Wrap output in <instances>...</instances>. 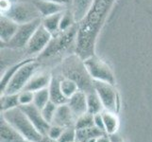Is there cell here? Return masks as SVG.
Here are the masks:
<instances>
[{"label": "cell", "instance_id": "cell-13", "mask_svg": "<svg viewBox=\"0 0 152 142\" xmlns=\"http://www.w3.org/2000/svg\"><path fill=\"white\" fill-rule=\"evenodd\" d=\"M0 142H28L18 131L1 117Z\"/></svg>", "mask_w": 152, "mask_h": 142}, {"label": "cell", "instance_id": "cell-18", "mask_svg": "<svg viewBox=\"0 0 152 142\" xmlns=\"http://www.w3.org/2000/svg\"><path fill=\"white\" fill-rule=\"evenodd\" d=\"M101 115H102L104 128H105V132H106V134L109 135L116 134L119 129V125H120L119 118H118L117 114L114 112L104 110V111L101 113Z\"/></svg>", "mask_w": 152, "mask_h": 142}, {"label": "cell", "instance_id": "cell-7", "mask_svg": "<svg viewBox=\"0 0 152 142\" xmlns=\"http://www.w3.org/2000/svg\"><path fill=\"white\" fill-rule=\"evenodd\" d=\"M93 85L94 89L103 104L104 109L107 111L117 113L120 105V99L115 85L99 81H94Z\"/></svg>", "mask_w": 152, "mask_h": 142}, {"label": "cell", "instance_id": "cell-3", "mask_svg": "<svg viewBox=\"0 0 152 142\" xmlns=\"http://www.w3.org/2000/svg\"><path fill=\"white\" fill-rule=\"evenodd\" d=\"M1 117L16 129L28 142H39L44 136L35 128L20 106L3 112Z\"/></svg>", "mask_w": 152, "mask_h": 142}, {"label": "cell", "instance_id": "cell-34", "mask_svg": "<svg viewBox=\"0 0 152 142\" xmlns=\"http://www.w3.org/2000/svg\"><path fill=\"white\" fill-rule=\"evenodd\" d=\"M110 139H111V142H125L124 139L117 133L113 135H110Z\"/></svg>", "mask_w": 152, "mask_h": 142}, {"label": "cell", "instance_id": "cell-2", "mask_svg": "<svg viewBox=\"0 0 152 142\" xmlns=\"http://www.w3.org/2000/svg\"><path fill=\"white\" fill-rule=\"evenodd\" d=\"M61 73L62 77H66L75 81L80 89L86 93L94 91V81L89 75V73L85 67L83 59L77 55H71L67 57L61 65Z\"/></svg>", "mask_w": 152, "mask_h": 142}, {"label": "cell", "instance_id": "cell-23", "mask_svg": "<svg viewBox=\"0 0 152 142\" xmlns=\"http://www.w3.org/2000/svg\"><path fill=\"white\" fill-rule=\"evenodd\" d=\"M61 88L67 99L71 98L73 95H75L78 90H80V86L75 81L66 77L61 78Z\"/></svg>", "mask_w": 152, "mask_h": 142}, {"label": "cell", "instance_id": "cell-36", "mask_svg": "<svg viewBox=\"0 0 152 142\" xmlns=\"http://www.w3.org/2000/svg\"><path fill=\"white\" fill-rule=\"evenodd\" d=\"M39 142H58V140L52 139V138H50L49 136H48V135H44Z\"/></svg>", "mask_w": 152, "mask_h": 142}, {"label": "cell", "instance_id": "cell-20", "mask_svg": "<svg viewBox=\"0 0 152 142\" xmlns=\"http://www.w3.org/2000/svg\"><path fill=\"white\" fill-rule=\"evenodd\" d=\"M104 110L103 104L98 95L96 93L95 89L94 91L87 93V112L95 116L96 114L102 113Z\"/></svg>", "mask_w": 152, "mask_h": 142}, {"label": "cell", "instance_id": "cell-26", "mask_svg": "<svg viewBox=\"0 0 152 142\" xmlns=\"http://www.w3.org/2000/svg\"><path fill=\"white\" fill-rule=\"evenodd\" d=\"M49 102H50V95H49L48 87L34 92L33 104L36 107H38L40 110L43 109Z\"/></svg>", "mask_w": 152, "mask_h": 142}, {"label": "cell", "instance_id": "cell-1", "mask_svg": "<svg viewBox=\"0 0 152 142\" xmlns=\"http://www.w3.org/2000/svg\"><path fill=\"white\" fill-rule=\"evenodd\" d=\"M116 0H94L85 17L78 23L76 54L86 59L95 54L98 34Z\"/></svg>", "mask_w": 152, "mask_h": 142}, {"label": "cell", "instance_id": "cell-17", "mask_svg": "<svg viewBox=\"0 0 152 142\" xmlns=\"http://www.w3.org/2000/svg\"><path fill=\"white\" fill-rule=\"evenodd\" d=\"M50 101L57 105L67 103L68 99L64 97L61 88V78L58 76H52L51 82L48 86Z\"/></svg>", "mask_w": 152, "mask_h": 142}, {"label": "cell", "instance_id": "cell-30", "mask_svg": "<svg viewBox=\"0 0 152 142\" xmlns=\"http://www.w3.org/2000/svg\"><path fill=\"white\" fill-rule=\"evenodd\" d=\"M18 99L20 106H24V105H28L33 103L34 101V92L29 91L28 89H23L22 91L18 93Z\"/></svg>", "mask_w": 152, "mask_h": 142}, {"label": "cell", "instance_id": "cell-35", "mask_svg": "<svg viewBox=\"0 0 152 142\" xmlns=\"http://www.w3.org/2000/svg\"><path fill=\"white\" fill-rule=\"evenodd\" d=\"M49 1L55 2V3L61 4V5H64V6H65V7H70L71 3H72V0H49Z\"/></svg>", "mask_w": 152, "mask_h": 142}, {"label": "cell", "instance_id": "cell-32", "mask_svg": "<svg viewBox=\"0 0 152 142\" xmlns=\"http://www.w3.org/2000/svg\"><path fill=\"white\" fill-rule=\"evenodd\" d=\"M94 119H95V126L97 127L98 129L102 130L103 132H105V128H104V122H103V118H102V115L100 114H96L94 116ZM106 133V132H105Z\"/></svg>", "mask_w": 152, "mask_h": 142}, {"label": "cell", "instance_id": "cell-31", "mask_svg": "<svg viewBox=\"0 0 152 142\" xmlns=\"http://www.w3.org/2000/svg\"><path fill=\"white\" fill-rule=\"evenodd\" d=\"M64 127H61V126H58L55 124H51L48 131L46 135L49 136V138L52 139L58 140L60 138V136L61 135L62 132H64Z\"/></svg>", "mask_w": 152, "mask_h": 142}, {"label": "cell", "instance_id": "cell-16", "mask_svg": "<svg viewBox=\"0 0 152 142\" xmlns=\"http://www.w3.org/2000/svg\"><path fill=\"white\" fill-rule=\"evenodd\" d=\"M51 78L48 73L45 72H36L35 74L31 77L29 82H28V85H26L25 89H28L29 91L36 92L38 90L44 88H48L49 86V83L51 82Z\"/></svg>", "mask_w": 152, "mask_h": 142}, {"label": "cell", "instance_id": "cell-19", "mask_svg": "<svg viewBox=\"0 0 152 142\" xmlns=\"http://www.w3.org/2000/svg\"><path fill=\"white\" fill-rule=\"evenodd\" d=\"M94 0H72L70 10L73 14L75 15V18L77 23L85 17L89 9L91 8Z\"/></svg>", "mask_w": 152, "mask_h": 142}, {"label": "cell", "instance_id": "cell-22", "mask_svg": "<svg viewBox=\"0 0 152 142\" xmlns=\"http://www.w3.org/2000/svg\"><path fill=\"white\" fill-rule=\"evenodd\" d=\"M106 133L102 130L98 129L96 126H93L90 128L77 130V140L80 142H90L91 140L95 139L98 136H101Z\"/></svg>", "mask_w": 152, "mask_h": 142}, {"label": "cell", "instance_id": "cell-11", "mask_svg": "<svg viewBox=\"0 0 152 142\" xmlns=\"http://www.w3.org/2000/svg\"><path fill=\"white\" fill-rule=\"evenodd\" d=\"M76 119V117L71 111L70 107L68 106V104L64 103L58 105L53 121L51 124H55L64 128L72 127V126H75Z\"/></svg>", "mask_w": 152, "mask_h": 142}, {"label": "cell", "instance_id": "cell-29", "mask_svg": "<svg viewBox=\"0 0 152 142\" xmlns=\"http://www.w3.org/2000/svg\"><path fill=\"white\" fill-rule=\"evenodd\" d=\"M75 140H77V130L75 126H72L64 128L60 138L58 139V142H73Z\"/></svg>", "mask_w": 152, "mask_h": 142}, {"label": "cell", "instance_id": "cell-4", "mask_svg": "<svg viewBox=\"0 0 152 142\" xmlns=\"http://www.w3.org/2000/svg\"><path fill=\"white\" fill-rule=\"evenodd\" d=\"M78 31V23L65 31H60L59 33L53 35L48 47L44 50L39 59H46L55 56H59L65 52L69 47L77 42Z\"/></svg>", "mask_w": 152, "mask_h": 142}, {"label": "cell", "instance_id": "cell-6", "mask_svg": "<svg viewBox=\"0 0 152 142\" xmlns=\"http://www.w3.org/2000/svg\"><path fill=\"white\" fill-rule=\"evenodd\" d=\"M86 69L93 81H99L115 85V76L106 62L96 55H92L83 60Z\"/></svg>", "mask_w": 152, "mask_h": 142}, {"label": "cell", "instance_id": "cell-25", "mask_svg": "<svg viewBox=\"0 0 152 142\" xmlns=\"http://www.w3.org/2000/svg\"><path fill=\"white\" fill-rule=\"evenodd\" d=\"M76 24H77V22L75 18V15L72 13V10H70V8L66 9L61 15L60 31H65L67 29H69Z\"/></svg>", "mask_w": 152, "mask_h": 142}, {"label": "cell", "instance_id": "cell-38", "mask_svg": "<svg viewBox=\"0 0 152 142\" xmlns=\"http://www.w3.org/2000/svg\"><path fill=\"white\" fill-rule=\"evenodd\" d=\"M73 142H80V141H78V140H75V141H73Z\"/></svg>", "mask_w": 152, "mask_h": 142}, {"label": "cell", "instance_id": "cell-27", "mask_svg": "<svg viewBox=\"0 0 152 142\" xmlns=\"http://www.w3.org/2000/svg\"><path fill=\"white\" fill-rule=\"evenodd\" d=\"M95 126V119H94V115L90 113H85L81 116H80L76 119L75 123V128L76 130H80V129H86Z\"/></svg>", "mask_w": 152, "mask_h": 142}, {"label": "cell", "instance_id": "cell-28", "mask_svg": "<svg viewBox=\"0 0 152 142\" xmlns=\"http://www.w3.org/2000/svg\"><path fill=\"white\" fill-rule=\"evenodd\" d=\"M57 107H58V105L50 101L43 109L41 110L42 114H43V117L45 118V119L46 120V121H48V123H50V124L52 123V121H53V118H54Z\"/></svg>", "mask_w": 152, "mask_h": 142}, {"label": "cell", "instance_id": "cell-10", "mask_svg": "<svg viewBox=\"0 0 152 142\" xmlns=\"http://www.w3.org/2000/svg\"><path fill=\"white\" fill-rule=\"evenodd\" d=\"M20 107L24 111V113L28 116V118L35 126V128L43 135H46L51 124L45 119L41 110L38 107H36L33 103L28 105H24V106H20Z\"/></svg>", "mask_w": 152, "mask_h": 142}, {"label": "cell", "instance_id": "cell-5", "mask_svg": "<svg viewBox=\"0 0 152 142\" xmlns=\"http://www.w3.org/2000/svg\"><path fill=\"white\" fill-rule=\"evenodd\" d=\"M4 15L12 19L19 25L29 23L42 18L33 0H21L13 2L8 13Z\"/></svg>", "mask_w": 152, "mask_h": 142}, {"label": "cell", "instance_id": "cell-21", "mask_svg": "<svg viewBox=\"0 0 152 142\" xmlns=\"http://www.w3.org/2000/svg\"><path fill=\"white\" fill-rule=\"evenodd\" d=\"M64 12L58 13L55 14L49 15V16L42 18V25H43L52 35H55L60 32V24H61V15Z\"/></svg>", "mask_w": 152, "mask_h": 142}, {"label": "cell", "instance_id": "cell-12", "mask_svg": "<svg viewBox=\"0 0 152 142\" xmlns=\"http://www.w3.org/2000/svg\"><path fill=\"white\" fill-rule=\"evenodd\" d=\"M67 104L76 118L87 113V93L82 90H78L75 95L68 99Z\"/></svg>", "mask_w": 152, "mask_h": 142}, {"label": "cell", "instance_id": "cell-15", "mask_svg": "<svg viewBox=\"0 0 152 142\" xmlns=\"http://www.w3.org/2000/svg\"><path fill=\"white\" fill-rule=\"evenodd\" d=\"M33 2L36 8L38 9L42 18L58 13H61L66 9H68V7H65L64 5L52 2L49 1V0H33Z\"/></svg>", "mask_w": 152, "mask_h": 142}, {"label": "cell", "instance_id": "cell-9", "mask_svg": "<svg viewBox=\"0 0 152 142\" xmlns=\"http://www.w3.org/2000/svg\"><path fill=\"white\" fill-rule=\"evenodd\" d=\"M52 37H53V35L41 23L37 29L35 30L33 35L31 36L28 44L25 49L26 52L29 55V57L41 55L44 52V50L48 47Z\"/></svg>", "mask_w": 152, "mask_h": 142}, {"label": "cell", "instance_id": "cell-33", "mask_svg": "<svg viewBox=\"0 0 152 142\" xmlns=\"http://www.w3.org/2000/svg\"><path fill=\"white\" fill-rule=\"evenodd\" d=\"M90 142H111V139H110V135L105 134L101 136H98V138L91 140Z\"/></svg>", "mask_w": 152, "mask_h": 142}, {"label": "cell", "instance_id": "cell-8", "mask_svg": "<svg viewBox=\"0 0 152 142\" xmlns=\"http://www.w3.org/2000/svg\"><path fill=\"white\" fill-rule=\"evenodd\" d=\"M42 18L32 21V22L21 24L19 25L18 29L16 33L13 36V38L10 40L9 43L3 45L8 49L12 50H20V49H26L28 42L33 35L35 30L41 25Z\"/></svg>", "mask_w": 152, "mask_h": 142}, {"label": "cell", "instance_id": "cell-14", "mask_svg": "<svg viewBox=\"0 0 152 142\" xmlns=\"http://www.w3.org/2000/svg\"><path fill=\"white\" fill-rule=\"evenodd\" d=\"M18 27L19 24L14 22L12 19H10L6 15H1V19H0V39H1L3 45L9 43L13 38V36L18 29Z\"/></svg>", "mask_w": 152, "mask_h": 142}, {"label": "cell", "instance_id": "cell-24", "mask_svg": "<svg viewBox=\"0 0 152 142\" xmlns=\"http://www.w3.org/2000/svg\"><path fill=\"white\" fill-rule=\"evenodd\" d=\"M20 106L18 94H2L1 96V110L2 112Z\"/></svg>", "mask_w": 152, "mask_h": 142}, {"label": "cell", "instance_id": "cell-37", "mask_svg": "<svg viewBox=\"0 0 152 142\" xmlns=\"http://www.w3.org/2000/svg\"><path fill=\"white\" fill-rule=\"evenodd\" d=\"M12 2H17V1H21V0H12Z\"/></svg>", "mask_w": 152, "mask_h": 142}]
</instances>
